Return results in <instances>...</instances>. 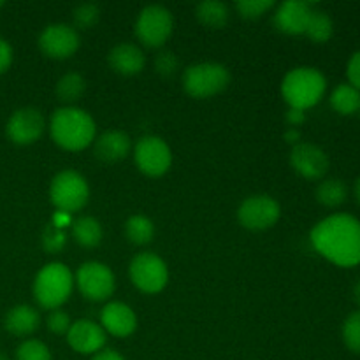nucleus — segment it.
I'll use <instances>...</instances> for the list:
<instances>
[{
  "mask_svg": "<svg viewBox=\"0 0 360 360\" xmlns=\"http://www.w3.org/2000/svg\"><path fill=\"white\" fill-rule=\"evenodd\" d=\"M316 252L341 267L360 264V221L347 213L330 214L311 231Z\"/></svg>",
  "mask_w": 360,
  "mask_h": 360,
  "instance_id": "nucleus-1",
  "label": "nucleus"
},
{
  "mask_svg": "<svg viewBox=\"0 0 360 360\" xmlns=\"http://www.w3.org/2000/svg\"><path fill=\"white\" fill-rule=\"evenodd\" d=\"M49 130L53 141L69 151L84 150L95 139L94 118L77 108H62L53 112Z\"/></svg>",
  "mask_w": 360,
  "mask_h": 360,
  "instance_id": "nucleus-2",
  "label": "nucleus"
},
{
  "mask_svg": "<svg viewBox=\"0 0 360 360\" xmlns=\"http://www.w3.org/2000/svg\"><path fill=\"white\" fill-rule=\"evenodd\" d=\"M327 88L326 76L315 67H297L285 76L281 91L285 101L294 109L313 108L319 104Z\"/></svg>",
  "mask_w": 360,
  "mask_h": 360,
  "instance_id": "nucleus-3",
  "label": "nucleus"
},
{
  "mask_svg": "<svg viewBox=\"0 0 360 360\" xmlns=\"http://www.w3.org/2000/svg\"><path fill=\"white\" fill-rule=\"evenodd\" d=\"M72 274L69 267L60 262L48 264L37 273L34 281V295L39 306L46 309H56L70 297L72 292Z\"/></svg>",
  "mask_w": 360,
  "mask_h": 360,
  "instance_id": "nucleus-4",
  "label": "nucleus"
},
{
  "mask_svg": "<svg viewBox=\"0 0 360 360\" xmlns=\"http://www.w3.org/2000/svg\"><path fill=\"white\" fill-rule=\"evenodd\" d=\"M231 81L227 67L221 63L204 62L188 67L183 74V86L186 94L195 98H207L220 94Z\"/></svg>",
  "mask_w": 360,
  "mask_h": 360,
  "instance_id": "nucleus-5",
  "label": "nucleus"
},
{
  "mask_svg": "<svg viewBox=\"0 0 360 360\" xmlns=\"http://www.w3.org/2000/svg\"><path fill=\"white\" fill-rule=\"evenodd\" d=\"M88 197H90V188L86 179L79 172L70 169L58 172L49 185V199L56 210L63 213H74L84 207Z\"/></svg>",
  "mask_w": 360,
  "mask_h": 360,
  "instance_id": "nucleus-6",
  "label": "nucleus"
},
{
  "mask_svg": "<svg viewBox=\"0 0 360 360\" xmlns=\"http://www.w3.org/2000/svg\"><path fill=\"white\" fill-rule=\"evenodd\" d=\"M172 27L174 21L171 11L162 6H148L137 18L136 35L144 46L158 48L171 37Z\"/></svg>",
  "mask_w": 360,
  "mask_h": 360,
  "instance_id": "nucleus-7",
  "label": "nucleus"
},
{
  "mask_svg": "<svg viewBox=\"0 0 360 360\" xmlns=\"http://www.w3.org/2000/svg\"><path fill=\"white\" fill-rule=\"evenodd\" d=\"M134 160L141 172L151 178L165 174L172 164L171 148L157 136H144L134 150Z\"/></svg>",
  "mask_w": 360,
  "mask_h": 360,
  "instance_id": "nucleus-8",
  "label": "nucleus"
},
{
  "mask_svg": "<svg viewBox=\"0 0 360 360\" xmlns=\"http://www.w3.org/2000/svg\"><path fill=\"white\" fill-rule=\"evenodd\" d=\"M130 278L139 290L157 294L167 285L169 271L164 260L155 253H139L130 262Z\"/></svg>",
  "mask_w": 360,
  "mask_h": 360,
  "instance_id": "nucleus-9",
  "label": "nucleus"
},
{
  "mask_svg": "<svg viewBox=\"0 0 360 360\" xmlns=\"http://www.w3.org/2000/svg\"><path fill=\"white\" fill-rule=\"evenodd\" d=\"M77 287L90 301H105L115 292V274L101 262H86L77 269Z\"/></svg>",
  "mask_w": 360,
  "mask_h": 360,
  "instance_id": "nucleus-10",
  "label": "nucleus"
},
{
  "mask_svg": "<svg viewBox=\"0 0 360 360\" xmlns=\"http://www.w3.org/2000/svg\"><path fill=\"white\" fill-rule=\"evenodd\" d=\"M280 204L269 195L248 197L238 211L241 225L250 231H266L280 220Z\"/></svg>",
  "mask_w": 360,
  "mask_h": 360,
  "instance_id": "nucleus-11",
  "label": "nucleus"
},
{
  "mask_svg": "<svg viewBox=\"0 0 360 360\" xmlns=\"http://www.w3.org/2000/svg\"><path fill=\"white\" fill-rule=\"evenodd\" d=\"M39 48L49 58H69L79 48V35H77L76 28L65 23L49 25L39 37Z\"/></svg>",
  "mask_w": 360,
  "mask_h": 360,
  "instance_id": "nucleus-12",
  "label": "nucleus"
},
{
  "mask_svg": "<svg viewBox=\"0 0 360 360\" xmlns=\"http://www.w3.org/2000/svg\"><path fill=\"white\" fill-rule=\"evenodd\" d=\"M44 116L39 109L23 108L13 112L6 127V134L14 144H32L44 132Z\"/></svg>",
  "mask_w": 360,
  "mask_h": 360,
  "instance_id": "nucleus-13",
  "label": "nucleus"
},
{
  "mask_svg": "<svg viewBox=\"0 0 360 360\" xmlns=\"http://www.w3.org/2000/svg\"><path fill=\"white\" fill-rule=\"evenodd\" d=\"M290 164L302 178L320 179L329 171V157L311 143H297L292 148Z\"/></svg>",
  "mask_w": 360,
  "mask_h": 360,
  "instance_id": "nucleus-14",
  "label": "nucleus"
},
{
  "mask_svg": "<svg viewBox=\"0 0 360 360\" xmlns=\"http://www.w3.org/2000/svg\"><path fill=\"white\" fill-rule=\"evenodd\" d=\"M67 341L79 354H98L105 345V333L91 320H77L70 326Z\"/></svg>",
  "mask_w": 360,
  "mask_h": 360,
  "instance_id": "nucleus-15",
  "label": "nucleus"
},
{
  "mask_svg": "<svg viewBox=\"0 0 360 360\" xmlns=\"http://www.w3.org/2000/svg\"><path fill=\"white\" fill-rule=\"evenodd\" d=\"M311 13V4L301 2V0H288L278 7L276 14H274V23H276L278 30L285 32V34H304Z\"/></svg>",
  "mask_w": 360,
  "mask_h": 360,
  "instance_id": "nucleus-16",
  "label": "nucleus"
},
{
  "mask_svg": "<svg viewBox=\"0 0 360 360\" xmlns=\"http://www.w3.org/2000/svg\"><path fill=\"white\" fill-rule=\"evenodd\" d=\"M101 322L104 329L116 338L130 336L137 327L136 313L123 302H109L102 309Z\"/></svg>",
  "mask_w": 360,
  "mask_h": 360,
  "instance_id": "nucleus-17",
  "label": "nucleus"
},
{
  "mask_svg": "<svg viewBox=\"0 0 360 360\" xmlns=\"http://www.w3.org/2000/svg\"><path fill=\"white\" fill-rule=\"evenodd\" d=\"M108 62L115 72L122 74V76H136L144 69L146 60H144L143 51L136 44L122 42L109 51Z\"/></svg>",
  "mask_w": 360,
  "mask_h": 360,
  "instance_id": "nucleus-18",
  "label": "nucleus"
},
{
  "mask_svg": "<svg viewBox=\"0 0 360 360\" xmlns=\"http://www.w3.org/2000/svg\"><path fill=\"white\" fill-rule=\"evenodd\" d=\"M130 137L122 130H108L95 141V157L102 162H120L129 155Z\"/></svg>",
  "mask_w": 360,
  "mask_h": 360,
  "instance_id": "nucleus-19",
  "label": "nucleus"
},
{
  "mask_svg": "<svg viewBox=\"0 0 360 360\" xmlns=\"http://www.w3.org/2000/svg\"><path fill=\"white\" fill-rule=\"evenodd\" d=\"M4 326L14 336H30L41 326V316H39L37 309H34L32 306L20 304L9 309Z\"/></svg>",
  "mask_w": 360,
  "mask_h": 360,
  "instance_id": "nucleus-20",
  "label": "nucleus"
},
{
  "mask_svg": "<svg viewBox=\"0 0 360 360\" xmlns=\"http://www.w3.org/2000/svg\"><path fill=\"white\" fill-rule=\"evenodd\" d=\"M197 18L207 28H224L229 21L227 4L218 0H204L197 6Z\"/></svg>",
  "mask_w": 360,
  "mask_h": 360,
  "instance_id": "nucleus-21",
  "label": "nucleus"
},
{
  "mask_svg": "<svg viewBox=\"0 0 360 360\" xmlns=\"http://www.w3.org/2000/svg\"><path fill=\"white\" fill-rule=\"evenodd\" d=\"M330 105L340 115H354L360 109V90L350 83H341L330 95Z\"/></svg>",
  "mask_w": 360,
  "mask_h": 360,
  "instance_id": "nucleus-22",
  "label": "nucleus"
},
{
  "mask_svg": "<svg viewBox=\"0 0 360 360\" xmlns=\"http://www.w3.org/2000/svg\"><path fill=\"white\" fill-rule=\"evenodd\" d=\"M72 236L77 245L84 246V248H94V246L101 245L102 227L98 224V220H95L91 217H84L74 221Z\"/></svg>",
  "mask_w": 360,
  "mask_h": 360,
  "instance_id": "nucleus-23",
  "label": "nucleus"
},
{
  "mask_svg": "<svg viewBox=\"0 0 360 360\" xmlns=\"http://www.w3.org/2000/svg\"><path fill=\"white\" fill-rule=\"evenodd\" d=\"M84 90H86V81L77 72L65 74L56 83V97L62 102H67V104L79 101L83 97Z\"/></svg>",
  "mask_w": 360,
  "mask_h": 360,
  "instance_id": "nucleus-24",
  "label": "nucleus"
},
{
  "mask_svg": "<svg viewBox=\"0 0 360 360\" xmlns=\"http://www.w3.org/2000/svg\"><path fill=\"white\" fill-rule=\"evenodd\" d=\"M348 197V188L345 185V181L341 179H326L319 185L316 188V199L320 204L327 207H338L347 200Z\"/></svg>",
  "mask_w": 360,
  "mask_h": 360,
  "instance_id": "nucleus-25",
  "label": "nucleus"
},
{
  "mask_svg": "<svg viewBox=\"0 0 360 360\" xmlns=\"http://www.w3.org/2000/svg\"><path fill=\"white\" fill-rule=\"evenodd\" d=\"M125 234L134 245H148L155 236V225L150 218L143 214H134L127 220Z\"/></svg>",
  "mask_w": 360,
  "mask_h": 360,
  "instance_id": "nucleus-26",
  "label": "nucleus"
},
{
  "mask_svg": "<svg viewBox=\"0 0 360 360\" xmlns=\"http://www.w3.org/2000/svg\"><path fill=\"white\" fill-rule=\"evenodd\" d=\"M333 32L334 23L333 20H330L329 14H327L326 11L313 9L304 34L308 35L313 42H320V44H322V42H327L333 37Z\"/></svg>",
  "mask_w": 360,
  "mask_h": 360,
  "instance_id": "nucleus-27",
  "label": "nucleus"
},
{
  "mask_svg": "<svg viewBox=\"0 0 360 360\" xmlns=\"http://www.w3.org/2000/svg\"><path fill=\"white\" fill-rule=\"evenodd\" d=\"M98 18H101V7L97 4H81L74 9V25L79 30H88L97 25Z\"/></svg>",
  "mask_w": 360,
  "mask_h": 360,
  "instance_id": "nucleus-28",
  "label": "nucleus"
},
{
  "mask_svg": "<svg viewBox=\"0 0 360 360\" xmlns=\"http://www.w3.org/2000/svg\"><path fill=\"white\" fill-rule=\"evenodd\" d=\"M343 341L348 350L360 354V309L354 311L343 323Z\"/></svg>",
  "mask_w": 360,
  "mask_h": 360,
  "instance_id": "nucleus-29",
  "label": "nucleus"
},
{
  "mask_svg": "<svg viewBox=\"0 0 360 360\" xmlns=\"http://www.w3.org/2000/svg\"><path fill=\"white\" fill-rule=\"evenodd\" d=\"M16 360H51V354L44 343L37 340H28L18 347Z\"/></svg>",
  "mask_w": 360,
  "mask_h": 360,
  "instance_id": "nucleus-30",
  "label": "nucleus"
},
{
  "mask_svg": "<svg viewBox=\"0 0 360 360\" xmlns=\"http://www.w3.org/2000/svg\"><path fill=\"white\" fill-rule=\"evenodd\" d=\"M239 14L246 20H257V18L262 16L264 13L274 7L273 0H239L236 4Z\"/></svg>",
  "mask_w": 360,
  "mask_h": 360,
  "instance_id": "nucleus-31",
  "label": "nucleus"
},
{
  "mask_svg": "<svg viewBox=\"0 0 360 360\" xmlns=\"http://www.w3.org/2000/svg\"><path fill=\"white\" fill-rule=\"evenodd\" d=\"M42 246H44L46 252L56 253L65 246V236H63L62 229L55 227L53 224H49L48 227L42 232Z\"/></svg>",
  "mask_w": 360,
  "mask_h": 360,
  "instance_id": "nucleus-32",
  "label": "nucleus"
},
{
  "mask_svg": "<svg viewBox=\"0 0 360 360\" xmlns=\"http://www.w3.org/2000/svg\"><path fill=\"white\" fill-rule=\"evenodd\" d=\"M155 69L164 77L174 76L176 69H178V58L172 51H162L155 60Z\"/></svg>",
  "mask_w": 360,
  "mask_h": 360,
  "instance_id": "nucleus-33",
  "label": "nucleus"
},
{
  "mask_svg": "<svg viewBox=\"0 0 360 360\" xmlns=\"http://www.w3.org/2000/svg\"><path fill=\"white\" fill-rule=\"evenodd\" d=\"M70 319L67 313L60 311V309H55V311L49 313L48 316V329L51 330L53 334H67L70 329Z\"/></svg>",
  "mask_w": 360,
  "mask_h": 360,
  "instance_id": "nucleus-34",
  "label": "nucleus"
},
{
  "mask_svg": "<svg viewBox=\"0 0 360 360\" xmlns=\"http://www.w3.org/2000/svg\"><path fill=\"white\" fill-rule=\"evenodd\" d=\"M347 74L352 86H355L357 90H360V51L352 55L350 62H348V67H347Z\"/></svg>",
  "mask_w": 360,
  "mask_h": 360,
  "instance_id": "nucleus-35",
  "label": "nucleus"
},
{
  "mask_svg": "<svg viewBox=\"0 0 360 360\" xmlns=\"http://www.w3.org/2000/svg\"><path fill=\"white\" fill-rule=\"evenodd\" d=\"M13 63V48L6 39H0V74L6 72Z\"/></svg>",
  "mask_w": 360,
  "mask_h": 360,
  "instance_id": "nucleus-36",
  "label": "nucleus"
},
{
  "mask_svg": "<svg viewBox=\"0 0 360 360\" xmlns=\"http://www.w3.org/2000/svg\"><path fill=\"white\" fill-rule=\"evenodd\" d=\"M304 120H306L304 111H301V109H294V108L288 109L287 122H288V125L292 127V129H295V127H297V125H301V123L304 122Z\"/></svg>",
  "mask_w": 360,
  "mask_h": 360,
  "instance_id": "nucleus-37",
  "label": "nucleus"
},
{
  "mask_svg": "<svg viewBox=\"0 0 360 360\" xmlns=\"http://www.w3.org/2000/svg\"><path fill=\"white\" fill-rule=\"evenodd\" d=\"M91 360H125V359H123L122 355L115 350H102V352H98V354H95Z\"/></svg>",
  "mask_w": 360,
  "mask_h": 360,
  "instance_id": "nucleus-38",
  "label": "nucleus"
},
{
  "mask_svg": "<svg viewBox=\"0 0 360 360\" xmlns=\"http://www.w3.org/2000/svg\"><path fill=\"white\" fill-rule=\"evenodd\" d=\"M51 224L55 225V227L63 229V227H65L67 224H70V217H69V213H63V211H56L55 217H53V221H51Z\"/></svg>",
  "mask_w": 360,
  "mask_h": 360,
  "instance_id": "nucleus-39",
  "label": "nucleus"
},
{
  "mask_svg": "<svg viewBox=\"0 0 360 360\" xmlns=\"http://www.w3.org/2000/svg\"><path fill=\"white\" fill-rule=\"evenodd\" d=\"M299 137H301V134H299V130H295V129H288V132L285 134V139L288 141V143H297L299 141Z\"/></svg>",
  "mask_w": 360,
  "mask_h": 360,
  "instance_id": "nucleus-40",
  "label": "nucleus"
},
{
  "mask_svg": "<svg viewBox=\"0 0 360 360\" xmlns=\"http://www.w3.org/2000/svg\"><path fill=\"white\" fill-rule=\"evenodd\" d=\"M354 301L360 306V280L354 285Z\"/></svg>",
  "mask_w": 360,
  "mask_h": 360,
  "instance_id": "nucleus-41",
  "label": "nucleus"
},
{
  "mask_svg": "<svg viewBox=\"0 0 360 360\" xmlns=\"http://www.w3.org/2000/svg\"><path fill=\"white\" fill-rule=\"evenodd\" d=\"M355 197H357V200L360 202V178L357 179V183H355Z\"/></svg>",
  "mask_w": 360,
  "mask_h": 360,
  "instance_id": "nucleus-42",
  "label": "nucleus"
},
{
  "mask_svg": "<svg viewBox=\"0 0 360 360\" xmlns=\"http://www.w3.org/2000/svg\"><path fill=\"white\" fill-rule=\"evenodd\" d=\"M0 360H9V357H7L6 354H2V352H0Z\"/></svg>",
  "mask_w": 360,
  "mask_h": 360,
  "instance_id": "nucleus-43",
  "label": "nucleus"
},
{
  "mask_svg": "<svg viewBox=\"0 0 360 360\" xmlns=\"http://www.w3.org/2000/svg\"><path fill=\"white\" fill-rule=\"evenodd\" d=\"M0 6H2V2H0Z\"/></svg>",
  "mask_w": 360,
  "mask_h": 360,
  "instance_id": "nucleus-44",
  "label": "nucleus"
},
{
  "mask_svg": "<svg viewBox=\"0 0 360 360\" xmlns=\"http://www.w3.org/2000/svg\"><path fill=\"white\" fill-rule=\"evenodd\" d=\"M359 111H360V109H359Z\"/></svg>",
  "mask_w": 360,
  "mask_h": 360,
  "instance_id": "nucleus-45",
  "label": "nucleus"
}]
</instances>
